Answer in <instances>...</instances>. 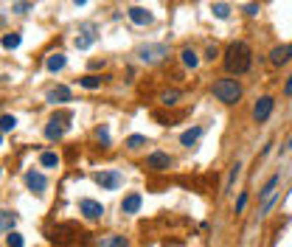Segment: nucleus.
Instances as JSON below:
<instances>
[{
	"label": "nucleus",
	"mask_w": 292,
	"mask_h": 247,
	"mask_svg": "<svg viewBox=\"0 0 292 247\" xmlns=\"http://www.w3.org/2000/svg\"><path fill=\"white\" fill-rule=\"evenodd\" d=\"M242 174V163H236V166H231V174H228V183H225V191H231L233 183H236V177Z\"/></svg>",
	"instance_id": "obj_26"
},
{
	"label": "nucleus",
	"mask_w": 292,
	"mask_h": 247,
	"mask_svg": "<svg viewBox=\"0 0 292 247\" xmlns=\"http://www.w3.org/2000/svg\"><path fill=\"white\" fill-rule=\"evenodd\" d=\"M289 59H292V43L275 45V48L270 51V62H273V65H286Z\"/></svg>",
	"instance_id": "obj_12"
},
{
	"label": "nucleus",
	"mask_w": 292,
	"mask_h": 247,
	"mask_svg": "<svg viewBox=\"0 0 292 247\" xmlns=\"http://www.w3.org/2000/svg\"><path fill=\"white\" fill-rule=\"evenodd\" d=\"M96 183L104 188V191H113V188H118L124 183V177H121L118 169H107V171H98L96 174Z\"/></svg>",
	"instance_id": "obj_4"
},
{
	"label": "nucleus",
	"mask_w": 292,
	"mask_h": 247,
	"mask_svg": "<svg viewBox=\"0 0 292 247\" xmlns=\"http://www.w3.org/2000/svg\"><path fill=\"white\" fill-rule=\"evenodd\" d=\"M135 56H138L143 65H158V62H163L166 56H169V45H166V43H146V45H138Z\"/></svg>",
	"instance_id": "obj_3"
},
{
	"label": "nucleus",
	"mask_w": 292,
	"mask_h": 247,
	"mask_svg": "<svg viewBox=\"0 0 292 247\" xmlns=\"http://www.w3.org/2000/svg\"><path fill=\"white\" fill-rule=\"evenodd\" d=\"M171 166V157L166 152H152V155L146 157V169L149 171H166Z\"/></svg>",
	"instance_id": "obj_7"
},
{
	"label": "nucleus",
	"mask_w": 292,
	"mask_h": 247,
	"mask_svg": "<svg viewBox=\"0 0 292 247\" xmlns=\"http://www.w3.org/2000/svg\"><path fill=\"white\" fill-rule=\"evenodd\" d=\"M211 12H213V17H216V20H228V17H231V6H228V3H213Z\"/></svg>",
	"instance_id": "obj_23"
},
{
	"label": "nucleus",
	"mask_w": 292,
	"mask_h": 247,
	"mask_svg": "<svg viewBox=\"0 0 292 247\" xmlns=\"http://www.w3.org/2000/svg\"><path fill=\"white\" fill-rule=\"evenodd\" d=\"M244 12H247V14H250V17H256V14H259V6H256V3H250V6H247V9H244Z\"/></svg>",
	"instance_id": "obj_36"
},
{
	"label": "nucleus",
	"mask_w": 292,
	"mask_h": 247,
	"mask_svg": "<svg viewBox=\"0 0 292 247\" xmlns=\"http://www.w3.org/2000/svg\"><path fill=\"white\" fill-rule=\"evenodd\" d=\"M286 152H292V135H289V138H286V144L281 146V155H286Z\"/></svg>",
	"instance_id": "obj_35"
},
{
	"label": "nucleus",
	"mask_w": 292,
	"mask_h": 247,
	"mask_svg": "<svg viewBox=\"0 0 292 247\" xmlns=\"http://www.w3.org/2000/svg\"><path fill=\"white\" fill-rule=\"evenodd\" d=\"M17 45H20V34H14V31H12V34L3 37V48H6V51H14Z\"/></svg>",
	"instance_id": "obj_27"
},
{
	"label": "nucleus",
	"mask_w": 292,
	"mask_h": 247,
	"mask_svg": "<svg viewBox=\"0 0 292 247\" xmlns=\"http://www.w3.org/2000/svg\"><path fill=\"white\" fill-rule=\"evenodd\" d=\"M244 205H247V194H242V197H239V202H236V214H242V211H244Z\"/></svg>",
	"instance_id": "obj_32"
},
{
	"label": "nucleus",
	"mask_w": 292,
	"mask_h": 247,
	"mask_svg": "<svg viewBox=\"0 0 292 247\" xmlns=\"http://www.w3.org/2000/svg\"><path fill=\"white\" fill-rule=\"evenodd\" d=\"M284 96H286V98L292 96V73H289V79H286V85H284Z\"/></svg>",
	"instance_id": "obj_34"
},
{
	"label": "nucleus",
	"mask_w": 292,
	"mask_h": 247,
	"mask_svg": "<svg viewBox=\"0 0 292 247\" xmlns=\"http://www.w3.org/2000/svg\"><path fill=\"white\" fill-rule=\"evenodd\" d=\"M180 98H182L180 90H163L160 93V104H163V107H171V104H177Z\"/></svg>",
	"instance_id": "obj_22"
},
{
	"label": "nucleus",
	"mask_w": 292,
	"mask_h": 247,
	"mask_svg": "<svg viewBox=\"0 0 292 247\" xmlns=\"http://www.w3.org/2000/svg\"><path fill=\"white\" fill-rule=\"evenodd\" d=\"M6 244H9V247H25V239L12 230V233H6Z\"/></svg>",
	"instance_id": "obj_28"
},
{
	"label": "nucleus",
	"mask_w": 292,
	"mask_h": 247,
	"mask_svg": "<svg viewBox=\"0 0 292 247\" xmlns=\"http://www.w3.org/2000/svg\"><path fill=\"white\" fill-rule=\"evenodd\" d=\"M222 62H225V70L228 73L242 76V73H247L250 67H253V51H250L247 43H231Z\"/></svg>",
	"instance_id": "obj_1"
},
{
	"label": "nucleus",
	"mask_w": 292,
	"mask_h": 247,
	"mask_svg": "<svg viewBox=\"0 0 292 247\" xmlns=\"http://www.w3.org/2000/svg\"><path fill=\"white\" fill-rule=\"evenodd\" d=\"M0 124H3V132H12L14 127H17V118H14V115H3V121H0Z\"/></svg>",
	"instance_id": "obj_30"
},
{
	"label": "nucleus",
	"mask_w": 292,
	"mask_h": 247,
	"mask_svg": "<svg viewBox=\"0 0 292 247\" xmlns=\"http://www.w3.org/2000/svg\"><path fill=\"white\" fill-rule=\"evenodd\" d=\"M23 180H25V186H28L34 194H43L45 188H48V180H45V174H40V171H34V169H31V171H25V177H23Z\"/></svg>",
	"instance_id": "obj_9"
},
{
	"label": "nucleus",
	"mask_w": 292,
	"mask_h": 247,
	"mask_svg": "<svg viewBox=\"0 0 292 247\" xmlns=\"http://www.w3.org/2000/svg\"><path fill=\"white\" fill-rule=\"evenodd\" d=\"M73 3H76V6H85V3H87V0H73Z\"/></svg>",
	"instance_id": "obj_37"
},
{
	"label": "nucleus",
	"mask_w": 292,
	"mask_h": 247,
	"mask_svg": "<svg viewBox=\"0 0 292 247\" xmlns=\"http://www.w3.org/2000/svg\"><path fill=\"white\" fill-rule=\"evenodd\" d=\"M12 9H14V14H28L31 12V3H28V0H14Z\"/></svg>",
	"instance_id": "obj_29"
},
{
	"label": "nucleus",
	"mask_w": 292,
	"mask_h": 247,
	"mask_svg": "<svg viewBox=\"0 0 292 247\" xmlns=\"http://www.w3.org/2000/svg\"><path fill=\"white\" fill-rule=\"evenodd\" d=\"M146 144H149V140H146V135H129V138H127V149H140V146H146Z\"/></svg>",
	"instance_id": "obj_25"
},
{
	"label": "nucleus",
	"mask_w": 292,
	"mask_h": 247,
	"mask_svg": "<svg viewBox=\"0 0 292 247\" xmlns=\"http://www.w3.org/2000/svg\"><path fill=\"white\" fill-rule=\"evenodd\" d=\"M70 87H65V85H59V87H51L48 93H45V101L48 104H67L70 101Z\"/></svg>",
	"instance_id": "obj_10"
},
{
	"label": "nucleus",
	"mask_w": 292,
	"mask_h": 247,
	"mask_svg": "<svg viewBox=\"0 0 292 247\" xmlns=\"http://www.w3.org/2000/svg\"><path fill=\"white\" fill-rule=\"evenodd\" d=\"M96 138L101 140L104 146H110V129H107V127H98V129H96Z\"/></svg>",
	"instance_id": "obj_31"
},
{
	"label": "nucleus",
	"mask_w": 292,
	"mask_h": 247,
	"mask_svg": "<svg viewBox=\"0 0 292 247\" xmlns=\"http://www.w3.org/2000/svg\"><path fill=\"white\" fill-rule=\"evenodd\" d=\"M213 56H219L216 45H208V51H205V59H211V62H213Z\"/></svg>",
	"instance_id": "obj_33"
},
{
	"label": "nucleus",
	"mask_w": 292,
	"mask_h": 247,
	"mask_svg": "<svg viewBox=\"0 0 292 247\" xmlns=\"http://www.w3.org/2000/svg\"><path fill=\"white\" fill-rule=\"evenodd\" d=\"M278 183H281V174H273V177H270V180H267V183H264V186H262V191H259V197H262V199L273 197V194L278 191Z\"/></svg>",
	"instance_id": "obj_17"
},
{
	"label": "nucleus",
	"mask_w": 292,
	"mask_h": 247,
	"mask_svg": "<svg viewBox=\"0 0 292 247\" xmlns=\"http://www.w3.org/2000/svg\"><path fill=\"white\" fill-rule=\"evenodd\" d=\"M273 107H275V98L262 96L259 101H256V107H253V121H256V124H264V121L273 115Z\"/></svg>",
	"instance_id": "obj_5"
},
{
	"label": "nucleus",
	"mask_w": 292,
	"mask_h": 247,
	"mask_svg": "<svg viewBox=\"0 0 292 247\" xmlns=\"http://www.w3.org/2000/svg\"><path fill=\"white\" fill-rule=\"evenodd\" d=\"M14 222H17V217H14L12 211H3V214H0V228H3V233H12V230H14Z\"/></svg>",
	"instance_id": "obj_21"
},
{
	"label": "nucleus",
	"mask_w": 292,
	"mask_h": 247,
	"mask_svg": "<svg viewBox=\"0 0 292 247\" xmlns=\"http://www.w3.org/2000/svg\"><path fill=\"white\" fill-rule=\"evenodd\" d=\"M93 43H96V31H93L90 25H87V28H82V31H79V37H76V48H79V51H87Z\"/></svg>",
	"instance_id": "obj_14"
},
{
	"label": "nucleus",
	"mask_w": 292,
	"mask_h": 247,
	"mask_svg": "<svg viewBox=\"0 0 292 247\" xmlns=\"http://www.w3.org/2000/svg\"><path fill=\"white\" fill-rule=\"evenodd\" d=\"M96 247H129L127 236H107V239L96 241Z\"/></svg>",
	"instance_id": "obj_18"
},
{
	"label": "nucleus",
	"mask_w": 292,
	"mask_h": 247,
	"mask_svg": "<svg viewBox=\"0 0 292 247\" xmlns=\"http://www.w3.org/2000/svg\"><path fill=\"white\" fill-rule=\"evenodd\" d=\"M40 166H43V169H56V166H59V155H56V152H43V155H40Z\"/></svg>",
	"instance_id": "obj_20"
},
{
	"label": "nucleus",
	"mask_w": 292,
	"mask_h": 247,
	"mask_svg": "<svg viewBox=\"0 0 292 247\" xmlns=\"http://www.w3.org/2000/svg\"><path fill=\"white\" fill-rule=\"evenodd\" d=\"M127 17L132 20L135 25H149L152 23V12H149V9H143V6H132V9H127Z\"/></svg>",
	"instance_id": "obj_11"
},
{
	"label": "nucleus",
	"mask_w": 292,
	"mask_h": 247,
	"mask_svg": "<svg viewBox=\"0 0 292 247\" xmlns=\"http://www.w3.org/2000/svg\"><path fill=\"white\" fill-rule=\"evenodd\" d=\"M65 121H67V115H54V118L45 124V138H48V140H59L62 135H65Z\"/></svg>",
	"instance_id": "obj_6"
},
{
	"label": "nucleus",
	"mask_w": 292,
	"mask_h": 247,
	"mask_svg": "<svg viewBox=\"0 0 292 247\" xmlns=\"http://www.w3.org/2000/svg\"><path fill=\"white\" fill-rule=\"evenodd\" d=\"M213 96H216V101H222V104H236L239 98H242V85L231 76L216 79V82H213Z\"/></svg>",
	"instance_id": "obj_2"
},
{
	"label": "nucleus",
	"mask_w": 292,
	"mask_h": 247,
	"mask_svg": "<svg viewBox=\"0 0 292 247\" xmlns=\"http://www.w3.org/2000/svg\"><path fill=\"white\" fill-rule=\"evenodd\" d=\"M79 214H85L87 219H101L104 217V205L96 199H79Z\"/></svg>",
	"instance_id": "obj_8"
},
{
	"label": "nucleus",
	"mask_w": 292,
	"mask_h": 247,
	"mask_svg": "<svg viewBox=\"0 0 292 247\" xmlns=\"http://www.w3.org/2000/svg\"><path fill=\"white\" fill-rule=\"evenodd\" d=\"M65 65H67L65 54H51L48 59H45V70H48V73H59Z\"/></svg>",
	"instance_id": "obj_16"
},
{
	"label": "nucleus",
	"mask_w": 292,
	"mask_h": 247,
	"mask_svg": "<svg viewBox=\"0 0 292 247\" xmlns=\"http://www.w3.org/2000/svg\"><path fill=\"white\" fill-rule=\"evenodd\" d=\"M180 59H182V65H186V67H191V70H194V67L200 65V56H197V51H194V48H182Z\"/></svg>",
	"instance_id": "obj_19"
},
{
	"label": "nucleus",
	"mask_w": 292,
	"mask_h": 247,
	"mask_svg": "<svg viewBox=\"0 0 292 247\" xmlns=\"http://www.w3.org/2000/svg\"><path fill=\"white\" fill-rule=\"evenodd\" d=\"M79 85L85 87V90H98V87H101V79L98 76H82Z\"/></svg>",
	"instance_id": "obj_24"
},
{
	"label": "nucleus",
	"mask_w": 292,
	"mask_h": 247,
	"mask_svg": "<svg viewBox=\"0 0 292 247\" xmlns=\"http://www.w3.org/2000/svg\"><path fill=\"white\" fill-rule=\"evenodd\" d=\"M200 138H202V127H191V129H186V132L180 135V144L191 149V146H197V140H200Z\"/></svg>",
	"instance_id": "obj_15"
},
{
	"label": "nucleus",
	"mask_w": 292,
	"mask_h": 247,
	"mask_svg": "<svg viewBox=\"0 0 292 247\" xmlns=\"http://www.w3.org/2000/svg\"><path fill=\"white\" fill-rule=\"evenodd\" d=\"M140 205H143V197H140L138 191H132V194H127V197L121 199V214H138Z\"/></svg>",
	"instance_id": "obj_13"
}]
</instances>
